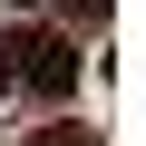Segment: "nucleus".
<instances>
[{"label":"nucleus","instance_id":"1","mask_svg":"<svg viewBox=\"0 0 146 146\" xmlns=\"http://www.w3.org/2000/svg\"><path fill=\"white\" fill-rule=\"evenodd\" d=\"M0 58H10V88H39V98L78 88V39L68 29H20V39H0Z\"/></svg>","mask_w":146,"mask_h":146},{"label":"nucleus","instance_id":"2","mask_svg":"<svg viewBox=\"0 0 146 146\" xmlns=\"http://www.w3.org/2000/svg\"><path fill=\"white\" fill-rule=\"evenodd\" d=\"M29 146H98V136H88V127H68V117H58V127H39Z\"/></svg>","mask_w":146,"mask_h":146},{"label":"nucleus","instance_id":"3","mask_svg":"<svg viewBox=\"0 0 146 146\" xmlns=\"http://www.w3.org/2000/svg\"><path fill=\"white\" fill-rule=\"evenodd\" d=\"M68 10H78V20H98V10H107V0H68Z\"/></svg>","mask_w":146,"mask_h":146},{"label":"nucleus","instance_id":"4","mask_svg":"<svg viewBox=\"0 0 146 146\" xmlns=\"http://www.w3.org/2000/svg\"><path fill=\"white\" fill-rule=\"evenodd\" d=\"M0 98H10V58H0Z\"/></svg>","mask_w":146,"mask_h":146}]
</instances>
